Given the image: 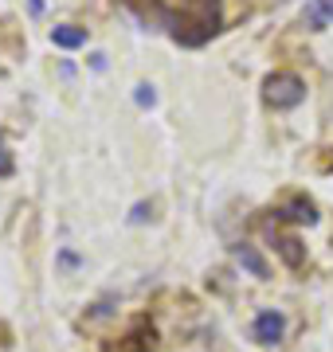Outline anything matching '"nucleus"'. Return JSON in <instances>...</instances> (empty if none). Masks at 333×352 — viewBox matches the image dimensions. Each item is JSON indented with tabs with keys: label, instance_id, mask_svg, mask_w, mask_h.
<instances>
[{
	"label": "nucleus",
	"instance_id": "f257e3e1",
	"mask_svg": "<svg viewBox=\"0 0 333 352\" xmlns=\"http://www.w3.org/2000/svg\"><path fill=\"white\" fill-rule=\"evenodd\" d=\"M219 0H180L169 16L165 32L177 39L180 47H204L208 39L219 32Z\"/></svg>",
	"mask_w": 333,
	"mask_h": 352
},
{
	"label": "nucleus",
	"instance_id": "f03ea898",
	"mask_svg": "<svg viewBox=\"0 0 333 352\" xmlns=\"http://www.w3.org/2000/svg\"><path fill=\"white\" fill-rule=\"evenodd\" d=\"M306 98V82L294 75V71H275V75L263 78V102L270 110H294Z\"/></svg>",
	"mask_w": 333,
	"mask_h": 352
},
{
	"label": "nucleus",
	"instance_id": "7ed1b4c3",
	"mask_svg": "<svg viewBox=\"0 0 333 352\" xmlns=\"http://www.w3.org/2000/svg\"><path fill=\"white\" fill-rule=\"evenodd\" d=\"M153 340H157L153 321H149V317H138V321L129 325V333H126V337L106 340V344H103V352H153Z\"/></svg>",
	"mask_w": 333,
	"mask_h": 352
},
{
	"label": "nucleus",
	"instance_id": "20e7f679",
	"mask_svg": "<svg viewBox=\"0 0 333 352\" xmlns=\"http://www.w3.org/2000/svg\"><path fill=\"white\" fill-rule=\"evenodd\" d=\"M282 333H286V317H282L279 309H263V314L255 317V325H251V337H255L263 349H275L282 340Z\"/></svg>",
	"mask_w": 333,
	"mask_h": 352
},
{
	"label": "nucleus",
	"instance_id": "39448f33",
	"mask_svg": "<svg viewBox=\"0 0 333 352\" xmlns=\"http://www.w3.org/2000/svg\"><path fill=\"white\" fill-rule=\"evenodd\" d=\"M275 223H318V208H314V200H306V196H290V200L282 204V208H275Z\"/></svg>",
	"mask_w": 333,
	"mask_h": 352
},
{
	"label": "nucleus",
	"instance_id": "423d86ee",
	"mask_svg": "<svg viewBox=\"0 0 333 352\" xmlns=\"http://www.w3.org/2000/svg\"><path fill=\"white\" fill-rule=\"evenodd\" d=\"M267 235H270V243H275V251L282 254V263L290 266V270H302L306 266V247L294 239V235H282V231H275V223L267 227Z\"/></svg>",
	"mask_w": 333,
	"mask_h": 352
},
{
	"label": "nucleus",
	"instance_id": "0eeeda50",
	"mask_svg": "<svg viewBox=\"0 0 333 352\" xmlns=\"http://www.w3.org/2000/svg\"><path fill=\"white\" fill-rule=\"evenodd\" d=\"M235 258H239V266H244L247 274L263 278V282H267V278H270V266L263 263V254H259L255 247H247V243H239V247H235Z\"/></svg>",
	"mask_w": 333,
	"mask_h": 352
},
{
	"label": "nucleus",
	"instance_id": "6e6552de",
	"mask_svg": "<svg viewBox=\"0 0 333 352\" xmlns=\"http://www.w3.org/2000/svg\"><path fill=\"white\" fill-rule=\"evenodd\" d=\"M52 43H55V47H63V51H75V47L87 43V28L59 24V28H52Z\"/></svg>",
	"mask_w": 333,
	"mask_h": 352
},
{
	"label": "nucleus",
	"instance_id": "1a4fd4ad",
	"mask_svg": "<svg viewBox=\"0 0 333 352\" xmlns=\"http://www.w3.org/2000/svg\"><path fill=\"white\" fill-rule=\"evenodd\" d=\"M306 28H314V32H321L325 24H333V0H310L306 4Z\"/></svg>",
	"mask_w": 333,
	"mask_h": 352
},
{
	"label": "nucleus",
	"instance_id": "9d476101",
	"mask_svg": "<svg viewBox=\"0 0 333 352\" xmlns=\"http://www.w3.org/2000/svg\"><path fill=\"white\" fill-rule=\"evenodd\" d=\"M133 102H138L141 110H149V106L157 102V90L149 87V82H141V87H133Z\"/></svg>",
	"mask_w": 333,
	"mask_h": 352
},
{
	"label": "nucleus",
	"instance_id": "9b49d317",
	"mask_svg": "<svg viewBox=\"0 0 333 352\" xmlns=\"http://www.w3.org/2000/svg\"><path fill=\"white\" fill-rule=\"evenodd\" d=\"M149 219H153V204L149 200H141L129 208V223H149Z\"/></svg>",
	"mask_w": 333,
	"mask_h": 352
},
{
	"label": "nucleus",
	"instance_id": "f8f14e48",
	"mask_svg": "<svg viewBox=\"0 0 333 352\" xmlns=\"http://www.w3.org/2000/svg\"><path fill=\"white\" fill-rule=\"evenodd\" d=\"M12 173H16V164L8 157V149H4V133H0V176H12Z\"/></svg>",
	"mask_w": 333,
	"mask_h": 352
},
{
	"label": "nucleus",
	"instance_id": "ddd939ff",
	"mask_svg": "<svg viewBox=\"0 0 333 352\" xmlns=\"http://www.w3.org/2000/svg\"><path fill=\"white\" fill-rule=\"evenodd\" d=\"M90 67H94V71H106V55H103V51H94V55H90Z\"/></svg>",
	"mask_w": 333,
	"mask_h": 352
},
{
	"label": "nucleus",
	"instance_id": "4468645a",
	"mask_svg": "<svg viewBox=\"0 0 333 352\" xmlns=\"http://www.w3.org/2000/svg\"><path fill=\"white\" fill-rule=\"evenodd\" d=\"M59 263H63V266H78V254L75 251H63V254H59Z\"/></svg>",
	"mask_w": 333,
	"mask_h": 352
},
{
	"label": "nucleus",
	"instance_id": "2eb2a0df",
	"mask_svg": "<svg viewBox=\"0 0 333 352\" xmlns=\"http://www.w3.org/2000/svg\"><path fill=\"white\" fill-rule=\"evenodd\" d=\"M43 12V0H32V16H39Z\"/></svg>",
	"mask_w": 333,
	"mask_h": 352
}]
</instances>
